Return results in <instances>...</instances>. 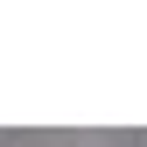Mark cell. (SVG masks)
I'll return each mask as SVG.
<instances>
[{"label": "cell", "mask_w": 147, "mask_h": 147, "mask_svg": "<svg viewBox=\"0 0 147 147\" xmlns=\"http://www.w3.org/2000/svg\"><path fill=\"white\" fill-rule=\"evenodd\" d=\"M133 147H147V133H140V140H133Z\"/></svg>", "instance_id": "obj_1"}]
</instances>
